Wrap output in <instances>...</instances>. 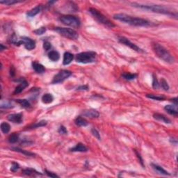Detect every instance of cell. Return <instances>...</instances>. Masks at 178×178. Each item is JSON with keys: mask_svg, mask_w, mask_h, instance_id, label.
<instances>
[{"mask_svg": "<svg viewBox=\"0 0 178 178\" xmlns=\"http://www.w3.org/2000/svg\"><path fill=\"white\" fill-rule=\"evenodd\" d=\"M113 18L115 20L124 22V23L129 24L130 25L136 26V27H148L153 25L151 22L148 21L146 19L136 18L131 15L125 14V13H118L113 15Z\"/></svg>", "mask_w": 178, "mask_h": 178, "instance_id": "cell-1", "label": "cell"}, {"mask_svg": "<svg viewBox=\"0 0 178 178\" xmlns=\"http://www.w3.org/2000/svg\"><path fill=\"white\" fill-rule=\"evenodd\" d=\"M132 6L134 7L140 8V9L146 10V11H151L153 13H161V14H165L168 15H171V16H175V18L177 17V13H174L171 10L169 9L164 5H153V4H138V3H132Z\"/></svg>", "mask_w": 178, "mask_h": 178, "instance_id": "cell-2", "label": "cell"}, {"mask_svg": "<svg viewBox=\"0 0 178 178\" xmlns=\"http://www.w3.org/2000/svg\"><path fill=\"white\" fill-rule=\"evenodd\" d=\"M153 49L156 56L161 60L168 63H174L175 60L173 56L170 54L168 50L159 43H155L153 44Z\"/></svg>", "mask_w": 178, "mask_h": 178, "instance_id": "cell-3", "label": "cell"}, {"mask_svg": "<svg viewBox=\"0 0 178 178\" xmlns=\"http://www.w3.org/2000/svg\"><path fill=\"white\" fill-rule=\"evenodd\" d=\"M89 13L93 15V17L98 21L99 23L102 24L106 27H109V28H113V27H115V25L109 19H108L103 15L100 11L95 8H90L89 9Z\"/></svg>", "mask_w": 178, "mask_h": 178, "instance_id": "cell-4", "label": "cell"}, {"mask_svg": "<svg viewBox=\"0 0 178 178\" xmlns=\"http://www.w3.org/2000/svg\"><path fill=\"white\" fill-rule=\"evenodd\" d=\"M96 53L95 52H84L77 54L75 56V60L77 63H91L96 61Z\"/></svg>", "mask_w": 178, "mask_h": 178, "instance_id": "cell-5", "label": "cell"}, {"mask_svg": "<svg viewBox=\"0 0 178 178\" xmlns=\"http://www.w3.org/2000/svg\"><path fill=\"white\" fill-rule=\"evenodd\" d=\"M58 20L63 25L75 27V28H78L81 25L80 20L77 16H74V15H62Z\"/></svg>", "mask_w": 178, "mask_h": 178, "instance_id": "cell-6", "label": "cell"}, {"mask_svg": "<svg viewBox=\"0 0 178 178\" xmlns=\"http://www.w3.org/2000/svg\"><path fill=\"white\" fill-rule=\"evenodd\" d=\"M55 31L63 37L70 40H76L78 38L79 35L74 29L70 28H63V27H56Z\"/></svg>", "mask_w": 178, "mask_h": 178, "instance_id": "cell-7", "label": "cell"}, {"mask_svg": "<svg viewBox=\"0 0 178 178\" xmlns=\"http://www.w3.org/2000/svg\"><path fill=\"white\" fill-rule=\"evenodd\" d=\"M72 75V72L69 70H61L57 75H56L54 77L52 81V84H58V83L63 82V81L68 79L69 77Z\"/></svg>", "mask_w": 178, "mask_h": 178, "instance_id": "cell-8", "label": "cell"}, {"mask_svg": "<svg viewBox=\"0 0 178 178\" xmlns=\"http://www.w3.org/2000/svg\"><path fill=\"white\" fill-rule=\"evenodd\" d=\"M118 41L120 43H122V44L125 45L130 47L131 49L134 50V51L137 52L144 53V51H143L142 49H141L139 47H138L136 44L131 42L128 38L124 37V36H118Z\"/></svg>", "mask_w": 178, "mask_h": 178, "instance_id": "cell-9", "label": "cell"}, {"mask_svg": "<svg viewBox=\"0 0 178 178\" xmlns=\"http://www.w3.org/2000/svg\"><path fill=\"white\" fill-rule=\"evenodd\" d=\"M23 44L27 50H32L36 47V43L34 40L28 37H22L20 40V45Z\"/></svg>", "mask_w": 178, "mask_h": 178, "instance_id": "cell-10", "label": "cell"}, {"mask_svg": "<svg viewBox=\"0 0 178 178\" xmlns=\"http://www.w3.org/2000/svg\"><path fill=\"white\" fill-rule=\"evenodd\" d=\"M7 119L10 122H13V123L20 124L22 122V113L10 114L7 116Z\"/></svg>", "mask_w": 178, "mask_h": 178, "instance_id": "cell-11", "label": "cell"}, {"mask_svg": "<svg viewBox=\"0 0 178 178\" xmlns=\"http://www.w3.org/2000/svg\"><path fill=\"white\" fill-rule=\"evenodd\" d=\"M70 150L71 152H80V153H86V152H88L89 148H88L85 145L83 144V143H77V144L76 145L74 148L70 149Z\"/></svg>", "mask_w": 178, "mask_h": 178, "instance_id": "cell-12", "label": "cell"}, {"mask_svg": "<svg viewBox=\"0 0 178 178\" xmlns=\"http://www.w3.org/2000/svg\"><path fill=\"white\" fill-rule=\"evenodd\" d=\"M164 109L168 113H170V115H175V116H177L178 114L177 105H173V104L166 105V106H165V107H164Z\"/></svg>", "mask_w": 178, "mask_h": 178, "instance_id": "cell-13", "label": "cell"}, {"mask_svg": "<svg viewBox=\"0 0 178 178\" xmlns=\"http://www.w3.org/2000/svg\"><path fill=\"white\" fill-rule=\"evenodd\" d=\"M83 115L84 116L91 118H96L99 117L100 113L97 110L95 109H89L86 110L83 112Z\"/></svg>", "mask_w": 178, "mask_h": 178, "instance_id": "cell-14", "label": "cell"}, {"mask_svg": "<svg viewBox=\"0 0 178 178\" xmlns=\"http://www.w3.org/2000/svg\"><path fill=\"white\" fill-rule=\"evenodd\" d=\"M153 117L154 118L156 119L157 120H159V121L164 122V123H166V124H170L171 121L170 120L169 118H168L166 116V115H163V114H161L159 113H155L153 114Z\"/></svg>", "mask_w": 178, "mask_h": 178, "instance_id": "cell-15", "label": "cell"}, {"mask_svg": "<svg viewBox=\"0 0 178 178\" xmlns=\"http://www.w3.org/2000/svg\"><path fill=\"white\" fill-rule=\"evenodd\" d=\"M74 59V55L70 52H65L63 54V64L64 65H69Z\"/></svg>", "mask_w": 178, "mask_h": 178, "instance_id": "cell-16", "label": "cell"}, {"mask_svg": "<svg viewBox=\"0 0 178 178\" xmlns=\"http://www.w3.org/2000/svg\"><path fill=\"white\" fill-rule=\"evenodd\" d=\"M32 68L35 70V72H37V73H43L45 71V67L43 66L42 64L41 63H38V62H33L32 63Z\"/></svg>", "mask_w": 178, "mask_h": 178, "instance_id": "cell-17", "label": "cell"}, {"mask_svg": "<svg viewBox=\"0 0 178 178\" xmlns=\"http://www.w3.org/2000/svg\"><path fill=\"white\" fill-rule=\"evenodd\" d=\"M152 167H153V168L156 171L157 173H159L161 175H170V173H169L168 171H166V170H164V169L162 168V166H160L157 165V164H151Z\"/></svg>", "mask_w": 178, "mask_h": 178, "instance_id": "cell-18", "label": "cell"}, {"mask_svg": "<svg viewBox=\"0 0 178 178\" xmlns=\"http://www.w3.org/2000/svg\"><path fill=\"white\" fill-rule=\"evenodd\" d=\"M22 173L25 175H28V176H34V177H36L37 175H42V174L40 173L39 172H38L37 170H36L35 169L33 168H26L22 170Z\"/></svg>", "mask_w": 178, "mask_h": 178, "instance_id": "cell-19", "label": "cell"}, {"mask_svg": "<svg viewBox=\"0 0 178 178\" xmlns=\"http://www.w3.org/2000/svg\"><path fill=\"white\" fill-rule=\"evenodd\" d=\"M48 58L49 60H51L53 62H56L59 60L60 54L57 51L53 50V51H50L48 53Z\"/></svg>", "mask_w": 178, "mask_h": 178, "instance_id": "cell-20", "label": "cell"}, {"mask_svg": "<svg viewBox=\"0 0 178 178\" xmlns=\"http://www.w3.org/2000/svg\"><path fill=\"white\" fill-rule=\"evenodd\" d=\"M28 85H29V84L27 81H25V80L22 81V82L20 83V84H19L16 88H15L14 92H13V94H18V93H20L24 89H25L26 87L28 86Z\"/></svg>", "mask_w": 178, "mask_h": 178, "instance_id": "cell-21", "label": "cell"}, {"mask_svg": "<svg viewBox=\"0 0 178 178\" xmlns=\"http://www.w3.org/2000/svg\"><path fill=\"white\" fill-rule=\"evenodd\" d=\"M41 9H42V6H41V5H38V6H36L35 8H32V10H30V11H28V13H27V16L30 17V18H33V17L36 16V15H38L40 12L41 11Z\"/></svg>", "mask_w": 178, "mask_h": 178, "instance_id": "cell-22", "label": "cell"}, {"mask_svg": "<svg viewBox=\"0 0 178 178\" xmlns=\"http://www.w3.org/2000/svg\"><path fill=\"white\" fill-rule=\"evenodd\" d=\"M75 124L79 127H86L89 125V122L86 120L84 118H82V116H78L75 120Z\"/></svg>", "mask_w": 178, "mask_h": 178, "instance_id": "cell-23", "label": "cell"}, {"mask_svg": "<svg viewBox=\"0 0 178 178\" xmlns=\"http://www.w3.org/2000/svg\"><path fill=\"white\" fill-rule=\"evenodd\" d=\"M41 100L44 104H50L54 101V97L51 93H45L43 95Z\"/></svg>", "mask_w": 178, "mask_h": 178, "instance_id": "cell-24", "label": "cell"}, {"mask_svg": "<svg viewBox=\"0 0 178 178\" xmlns=\"http://www.w3.org/2000/svg\"><path fill=\"white\" fill-rule=\"evenodd\" d=\"M12 150H14V151L18 152V153L23 154V155H26V156H29V157H34V155H35V154L31 153V152L27 151V150H24L21 149V148H16V147H15V148H12Z\"/></svg>", "mask_w": 178, "mask_h": 178, "instance_id": "cell-25", "label": "cell"}, {"mask_svg": "<svg viewBox=\"0 0 178 178\" xmlns=\"http://www.w3.org/2000/svg\"><path fill=\"white\" fill-rule=\"evenodd\" d=\"M146 97L150 99H153L158 101H163L166 99V97L164 96H160V95H155V94H147Z\"/></svg>", "mask_w": 178, "mask_h": 178, "instance_id": "cell-26", "label": "cell"}, {"mask_svg": "<svg viewBox=\"0 0 178 178\" xmlns=\"http://www.w3.org/2000/svg\"><path fill=\"white\" fill-rule=\"evenodd\" d=\"M10 129H11V126L7 122H3L1 124V130L4 134H8L10 132Z\"/></svg>", "mask_w": 178, "mask_h": 178, "instance_id": "cell-27", "label": "cell"}, {"mask_svg": "<svg viewBox=\"0 0 178 178\" xmlns=\"http://www.w3.org/2000/svg\"><path fill=\"white\" fill-rule=\"evenodd\" d=\"M19 140V134L18 133H13L11 135H10L8 137V141L10 143H15L18 141Z\"/></svg>", "mask_w": 178, "mask_h": 178, "instance_id": "cell-28", "label": "cell"}, {"mask_svg": "<svg viewBox=\"0 0 178 178\" xmlns=\"http://www.w3.org/2000/svg\"><path fill=\"white\" fill-rule=\"evenodd\" d=\"M16 102L20 104L21 105L22 107H24V108H29V107H30L31 106L29 102L27 100L25 99H18L16 100Z\"/></svg>", "mask_w": 178, "mask_h": 178, "instance_id": "cell-29", "label": "cell"}, {"mask_svg": "<svg viewBox=\"0 0 178 178\" xmlns=\"http://www.w3.org/2000/svg\"><path fill=\"white\" fill-rule=\"evenodd\" d=\"M122 77L126 80H133V79H136L137 77L136 74H132L129 73V72H126V73H123L122 75Z\"/></svg>", "mask_w": 178, "mask_h": 178, "instance_id": "cell-30", "label": "cell"}, {"mask_svg": "<svg viewBox=\"0 0 178 178\" xmlns=\"http://www.w3.org/2000/svg\"><path fill=\"white\" fill-rule=\"evenodd\" d=\"M47 125V121L45 120H41L38 122H36V124L34 125H32V126L29 127V129H34V128H38V127H44Z\"/></svg>", "mask_w": 178, "mask_h": 178, "instance_id": "cell-31", "label": "cell"}, {"mask_svg": "<svg viewBox=\"0 0 178 178\" xmlns=\"http://www.w3.org/2000/svg\"><path fill=\"white\" fill-rule=\"evenodd\" d=\"M19 2H21V1H14V0H1V1H0L1 4L8 5V6H11V5L17 4Z\"/></svg>", "mask_w": 178, "mask_h": 178, "instance_id": "cell-32", "label": "cell"}, {"mask_svg": "<svg viewBox=\"0 0 178 178\" xmlns=\"http://www.w3.org/2000/svg\"><path fill=\"white\" fill-rule=\"evenodd\" d=\"M160 84H161V86H162V88L164 90H165V91H168L169 86H168V84L164 78H162V79H161Z\"/></svg>", "mask_w": 178, "mask_h": 178, "instance_id": "cell-33", "label": "cell"}, {"mask_svg": "<svg viewBox=\"0 0 178 178\" xmlns=\"http://www.w3.org/2000/svg\"><path fill=\"white\" fill-rule=\"evenodd\" d=\"M45 32H46V28L44 27H41V28L36 29V30L34 31V34H36V35H38V36L43 35V34H45Z\"/></svg>", "mask_w": 178, "mask_h": 178, "instance_id": "cell-34", "label": "cell"}, {"mask_svg": "<svg viewBox=\"0 0 178 178\" xmlns=\"http://www.w3.org/2000/svg\"><path fill=\"white\" fill-rule=\"evenodd\" d=\"M134 153H135L136 155V157H137L138 159H139V162H140V164H141V165L142 166L143 168H145V166H144V162H143V159L142 157H141V154H140L139 152H138L137 150H134Z\"/></svg>", "mask_w": 178, "mask_h": 178, "instance_id": "cell-35", "label": "cell"}, {"mask_svg": "<svg viewBox=\"0 0 178 178\" xmlns=\"http://www.w3.org/2000/svg\"><path fill=\"white\" fill-rule=\"evenodd\" d=\"M19 168H20V165H19L17 162H12V165L11 167V170L12 171V172H13V173L16 172Z\"/></svg>", "mask_w": 178, "mask_h": 178, "instance_id": "cell-36", "label": "cell"}, {"mask_svg": "<svg viewBox=\"0 0 178 178\" xmlns=\"http://www.w3.org/2000/svg\"><path fill=\"white\" fill-rule=\"evenodd\" d=\"M159 84L158 80H157V76L155 75H153V87L155 89H157L159 88Z\"/></svg>", "mask_w": 178, "mask_h": 178, "instance_id": "cell-37", "label": "cell"}, {"mask_svg": "<svg viewBox=\"0 0 178 178\" xmlns=\"http://www.w3.org/2000/svg\"><path fill=\"white\" fill-rule=\"evenodd\" d=\"M12 104L8 101H6L4 102H1V109H8L11 108Z\"/></svg>", "mask_w": 178, "mask_h": 178, "instance_id": "cell-38", "label": "cell"}, {"mask_svg": "<svg viewBox=\"0 0 178 178\" xmlns=\"http://www.w3.org/2000/svg\"><path fill=\"white\" fill-rule=\"evenodd\" d=\"M91 133L93 134V135L95 136V137L97 138L98 140H100L101 139V137H100V134L99 132H98V130L96 128H93L92 129H91Z\"/></svg>", "mask_w": 178, "mask_h": 178, "instance_id": "cell-39", "label": "cell"}, {"mask_svg": "<svg viewBox=\"0 0 178 178\" xmlns=\"http://www.w3.org/2000/svg\"><path fill=\"white\" fill-rule=\"evenodd\" d=\"M58 132L61 134H68V130L65 128L64 126L61 125L60 126V127L58 129Z\"/></svg>", "mask_w": 178, "mask_h": 178, "instance_id": "cell-40", "label": "cell"}, {"mask_svg": "<svg viewBox=\"0 0 178 178\" xmlns=\"http://www.w3.org/2000/svg\"><path fill=\"white\" fill-rule=\"evenodd\" d=\"M52 47V45L51 43L48 41H45L44 43H43V48L45 51H49V50L51 49Z\"/></svg>", "mask_w": 178, "mask_h": 178, "instance_id": "cell-41", "label": "cell"}, {"mask_svg": "<svg viewBox=\"0 0 178 178\" xmlns=\"http://www.w3.org/2000/svg\"><path fill=\"white\" fill-rule=\"evenodd\" d=\"M45 172L46 175L48 176V177H59L58 175H57L56 174L54 173H52V172H50V171L47 170V169H45Z\"/></svg>", "mask_w": 178, "mask_h": 178, "instance_id": "cell-42", "label": "cell"}, {"mask_svg": "<svg viewBox=\"0 0 178 178\" xmlns=\"http://www.w3.org/2000/svg\"><path fill=\"white\" fill-rule=\"evenodd\" d=\"M89 89V87H88V86H79V87L77 88V90H79V91H80V90H82V91H83V90H88Z\"/></svg>", "mask_w": 178, "mask_h": 178, "instance_id": "cell-43", "label": "cell"}, {"mask_svg": "<svg viewBox=\"0 0 178 178\" xmlns=\"http://www.w3.org/2000/svg\"><path fill=\"white\" fill-rule=\"evenodd\" d=\"M170 101L172 102L175 103V104L177 105V98H173V99H171V100H170Z\"/></svg>", "mask_w": 178, "mask_h": 178, "instance_id": "cell-44", "label": "cell"}, {"mask_svg": "<svg viewBox=\"0 0 178 178\" xmlns=\"http://www.w3.org/2000/svg\"><path fill=\"white\" fill-rule=\"evenodd\" d=\"M14 75H15V70H14V69H13V67H12V68H11V75L14 76Z\"/></svg>", "mask_w": 178, "mask_h": 178, "instance_id": "cell-45", "label": "cell"}, {"mask_svg": "<svg viewBox=\"0 0 178 178\" xmlns=\"http://www.w3.org/2000/svg\"><path fill=\"white\" fill-rule=\"evenodd\" d=\"M0 46H1V51H3V50H4V49H6V47L3 46L2 44L0 45Z\"/></svg>", "mask_w": 178, "mask_h": 178, "instance_id": "cell-46", "label": "cell"}]
</instances>
